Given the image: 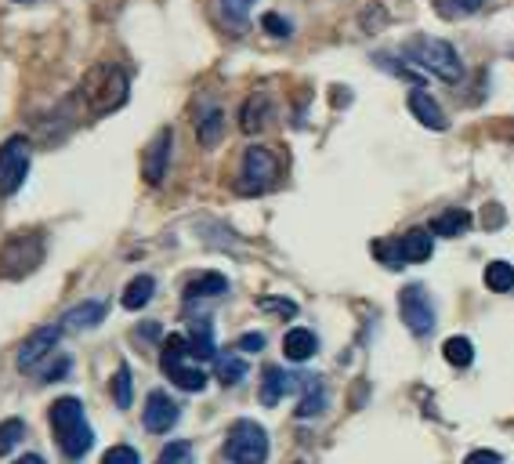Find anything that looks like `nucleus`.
I'll use <instances>...</instances> for the list:
<instances>
[{
    "mask_svg": "<svg viewBox=\"0 0 514 464\" xmlns=\"http://www.w3.org/2000/svg\"><path fill=\"white\" fill-rule=\"evenodd\" d=\"M51 432H55V443L65 457H84L91 446H95V429L88 424V414H84V403L73 399V396H62L51 403Z\"/></svg>",
    "mask_w": 514,
    "mask_h": 464,
    "instance_id": "1",
    "label": "nucleus"
},
{
    "mask_svg": "<svg viewBox=\"0 0 514 464\" xmlns=\"http://www.w3.org/2000/svg\"><path fill=\"white\" fill-rule=\"evenodd\" d=\"M84 102L91 105L95 116L102 112H112L127 102V73L120 66H95L88 76H84V88H81Z\"/></svg>",
    "mask_w": 514,
    "mask_h": 464,
    "instance_id": "2",
    "label": "nucleus"
},
{
    "mask_svg": "<svg viewBox=\"0 0 514 464\" xmlns=\"http://www.w3.org/2000/svg\"><path fill=\"white\" fill-rule=\"evenodd\" d=\"M406 55H410L420 69L434 73V76H439V81H446V84H456L460 76H464V62H460V55H456V48L446 44V41H439V36H420V41H413V44L406 48Z\"/></svg>",
    "mask_w": 514,
    "mask_h": 464,
    "instance_id": "3",
    "label": "nucleus"
},
{
    "mask_svg": "<svg viewBox=\"0 0 514 464\" xmlns=\"http://www.w3.org/2000/svg\"><path fill=\"white\" fill-rule=\"evenodd\" d=\"M44 261V236L22 232L0 244V280H22Z\"/></svg>",
    "mask_w": 514,
    "mask_h": 464,
    "instance_id": "4",
    "label": "nucleus"
},
{
    "mask_svg": "<svg viewBox=\"0 0 514 464\" xmlns=\"http://www.w3.org/2000/svg\"><path fill=\"white\" fill-rule=\"evenodd\" d=\"M225 457L232 464H265L268 460V432L257 421H235L225 439Z\"/></svg>",
    "mask_w": 514,
    "mask_h": 464,
    "instance_id": "5",
    "label": "nucleus"
},
{
    "mask_svg": "<svg viewBox=\"0 0 514 464\" xmlns=\"http://www.w3.org/2000/svg\"><path fill=\"white\" fill-rule=\"evenodd\" d=\"M29 164H33V145L29 138L15 135L0 145V197H15L22 189L26 174H29Z\"/></svg>",
    "mask_w": 514,
    "mask_h": 464,
    "instance_id": "6",
    "label": "nucleus"
},
{
    "mask_svg": "<svg viewBox=\"0 0 514 464\" xmlns=\"http://www.w3.org/2000/svg\"><path fill=\"white\" fill-rule=\"evenodd\" d=\"M275 178H280V160H275V152L265 149V145H250V149L243 152L240 192H247V197H257V192L272 189Z\"/></svg>",
    "mask_w": 514,
    "mask_h": 464,
    "instance_id": "7",
    "label": "nucleus"
},
{
    "mask_svg": "<svg viewBox=\"0 0 514 464\" xmlns=\"http://www.w3.org/2000/svg\"><path fill=\"white\" fill-rule=\"evenodd\" d=\"M399 316H403V323L417 337H424V334L434 330V308H431V298H427V290L420 283L403 287V294H399Z\"/></svg>",
    "mask_w": 514,
    "mask_h": 464,
    "instance_id": "8",
    "label": "nucleus"
},
{
    "mask_svg": "<svg viewBox=\"0 0 514 464\" xmlns=\"http://www.w3.org/2000/svg\"><path fill=\"white\" fill-rule=\"evenodd\" d=\"M58 337H62V323L55 327H41V330H33L22 344H19V356H15V363H19V370L22 374H33V370H41V363L48 360V352L58 344Z\"/></svg>",
    "mask_w": 514,
    "mask_h": 464,
    "instance_id": "9",
    "label": "nucleus"
},
{
    "mask_svg": "<svg viewBox=\"0 0 514 464\" xmlns=\"http://www.w3.org/2000/svg\"><path fill=\"white\" fill-rule=\"evenodd\" d=\"M142 424L152 432V436H164L178 424V403L167 396V392H149L145 399V414H142Z\"/></svg>",
    "mask_w": 514,
    "mask_h": 464,
    "instance_id": "10",
    "label": "nucleus"
},
{
    "mask_svg": "<svg viewBox=\"0 0 514 464\" xmlns=\"http://www.w3.org/2000/svg\"><path fill=\"white\" fill-rule=\"evenodd\" d=\"M171 145H174V135H171V128H164L160 135L152 138V145L145 149V167H142V174H145L149 185H160L164 182L167 164H171Z\"/></svg>",
    "mask_w": 514,
    "mask_h": 464,
    "instance_id": "11",
    "label": "nucleus"
},
{
    "mask_svg": "<svg viewBox=\"0 0 514 464\" xmlns=\"http://www.w3.org/2000/svg\"><path fill=\"white\" fill-rule=\"evenodd\" d=\"M105 301H84V305H76V308H69V313L62 316V330H91V327H98L102 320H105Z\"/></svg>",
    "mask_w": 514,
    "mask_h": 464,
    "instance_id": "12",
    "label": "nucleus"
},
{
    "mask_svg": "<svg viewBox=\"0 0 514 464\" xmlns=\"http://www.w3.org/2000/svg\"><path fill=\"white\" fill-rule=\"evenodd\" d=\"M410 112L417 116V120L424 124V128H431V131H446V112L439 109V102H434L427 91H413L410 95Z\"/></svg>",
    "mask_w": 514,
    "mask_h": 464,
    "instance_id": "13",
    "label": "nucleus"
},
{
    "mask_svg": "<svg viewBox=\"0 0 514 464\" xmlns=\"http://www.w3.org/2000/svg\"><path fill=\"white\" fill-rule=\"evenodd\" d=\"M315 352H319V341H315V334L304 330V327H294V330L283 337V356H287L290 363H308Z\"/></svg>",
    "mask_w": 514,
    "mask_h": 464,
    "instance_id": "14",
    "label": "nucleus"
},
{
    "mask_svg": "<svg viewBox=\"0 0 514 464\" xmlns=\"http://www.w3.org/2000/svg\"><path fill=\"white\" fill-rule=\"evenodd\" d=\"M188 352H192V360H200V363H207V360L218 356L211 320H196L192 323V330H188Z\"/></svg>",
    "mask_w": 514,
    "mask_h": 464,
    "instance_id": "15",
    "label": "nucleus"
},
{
    "mask_svg": "<svg viewBox=\"0 0 514 464\" xmlns=\"http://www.w3.org/2000/svg\"><path fill=\"white\" fill-rule=\"evenodd\" d=\"M290 389H294V381H290V374H283V367H265V377H261V403L265 406H275Z\"/></svg>",
    "mask_w": 514,
    "mask_h": 464,
    "instance_id": "16",
    "label": "nucleus"
},
{
    "mask_svg": "<svg viewBox=\"0 0 514 464\" xmlns=\"http://www.w3.org/2000/svg\"><path fill=\"white\" fill-rule=\"evenodd\" d=\"M323 410H326V384H323V377H308L304 396L297 403V417H319Z\"/></svg>",
    "mask_w": 514,
    "mask_h": 464,
    "instance_id": "17",
    "label": "nucleus"
},
{
    "mask_svg": "<svg viewBox=\"0 0 514 464\" xmlns=\"http://www.w3.org/2000/svg\"><path fill=\"white\" fill-rule=\"evenodd\" d=\"M228 290V280L221 273H203V276H196L188 287H185V301H200V298H218Z\"/></svg>",
    "mask_w": 514,
    "mask_h": 464,
    "instance_id": "18",
    "label": "nucleus"
},
{
    "mask_svg": "<svg viewBox=\"0 0 514 464\" xmlns=\"http://www.w3.org/2000/svg\"><path fill=\"white\" fill-rule=\"evenodd\" d=\"M268 112H272V102H268L265 95H254V98L243 105V112H240L243 131H247V135H257V131L265 128V120H268Z\"/></svg>",
    "mask_w": 514,
    "mask_h": 464,
    "instance_id": "19",
    "label": "nucleus"
},
{
    "mask_svg": "<svg viewBox=\"0 0 514 464\" xmlns=\"http://www.w3.org/2000/svg\"><path fill=\"white\" fill-rule=\"evenodd\" d=\"M221 131H225V116H221V109L218 105H211L200 120H196V135H200V145H218L221 142Z\"/></svg>",
    "mask_w": 514,
    "mask_h": 464,
    "instance_id": "20",
    "label": "nucleus"
},
{
    "mask_svg": "<svg viewBox=\"0 0 514 464\" xmlns=\"http://www.w3.org/2000/svg\"><path fill=\"white\" fill-rule=\"evenodd\" d=\"M399 247H403V258L406 261H427L431 258V251H434V244H431V236L424 228H413V232H406V236L399 240Z\"/></svg>",
    "mask_w": 514,
    "mask_h": 464,
    "instance_id": "21",
    "label": "nucleus"
},
{
    "mask_svg": "<svg viewBox=\"0 0 514 464\" xmlns=\"http://www.w3.org/2000/svg\"><path fill=\"white\" fill-rule=\"evenodd\" d=\"M152 294H156V280H152V276H134V280L124 287V308L138 313V308L149 305Z\"/></svg>",
    "mask_w": 514,
    "mask_h": 464,
    "instance_id": "22",
    "label": "nucleus"
},
{
    "mask_svg": "<svg viewBox=\"0 0 514 464\" xmlns=\"http://www.w3.org/2000/svg\"><path fill=\"white\" fill-rule=\"evenodd\" d=\"M471 228V214L467 211H446L431 221V232L434 236H464V232Z\"/></svg>",
    "mask_w": 514,
    "mask_h": 464,
    "instance_id": "23",
    "label": "nucleus"
},
{
    "mask_svg": "<svg viewBox=\"0 0 514 464\" xmlns=\"http://www.w3.org/2000/svg\"><path fill=\"white\" fill-rule=\"evenodd\" d=\"M486 287H489L493 294L514 290V265H510V261H489V265H486Z\"/></svg>",
    "mask_w": 514,
    "mask_h": 464,
    "instance_id": "24",
    "label": "nucleus"
},
{
    "mask_svg": "<svg viewBox=\"0 0 514 464\" xmlns=\"http://www.w3.org/2000/svg\"><path fill=\"white\" fill-rule=\"evenodd\" d=\"M167 377L178 384V389H185V392H203V389H207V374H203L200 367H192V363H185V367L171 370Z\"/></svg>",
    "mask_w": 514,
    "mask_h": 464,
    "instance_id": "25",
    "label": "nucleus"
},
{
    "mask_svg": "<svg viewBox=\"0 0 514 464\" xmlns=\"http://www.w3.org/2000/svg\"><path fill=\"white\" fill-rule=\"evenodd\" d=\"M442 356H446V363L449 367H471V360H474V348H471V341L467 337H449L446 344H442Z\"/></svg>",
    "mask_w": 514,
    "mask_h": 464,
    "instance_id": "26",
    "label": "nucleus"
},
{
    "mask_svg": "<svg viewBox=\"0 0 514 464\" xmlns=\"http://www.w3.org/2000/svg\"><path fill=\"white\" fill-rule=\"evenodd\" d=\"M214 374H218V381L221 384H240L243 377H247V360H240V356H221L218 360V367H214Z\"/></svg>",
    "mask_w": 514,
    "mask_h": 464,
    "instance_id": "27",
    "label": "nucleus"
},
{
    "mask_svg": "<svg viewBox=\"0 0 514 464\" xmlns=\"http://www.w3.org/2000/svg\"><path fill=\"white\" fill-rule=\"evenodd\" d=\"M109 392H112V403L120 406V410H127L131 403H134V389H131V370L127 367H120L112 374V384H109Z\"/></svg>",
    "mask_w": 514,
    "mask_h": 464,
    "instance_id": "28",
    "label": "nucleus"
},
{
    "mask_svg": "<svg viewBox=\"0 0 514 464\" xmlns=\"http://www.w3.org/2000/svg\"><path fill=\"white\" fill-rule=\"evenodd\" d=\"M22 439H26V424L19 417L0 421V457H8L15 446H22Z\"/></svg>",
    "mask_w": 514,
    "mask_h": 464,
    "instance_id": "29",
    "label": "nucleus"
},
{
    "mask_svg": "<svg viewBox=\"0 0 514 464\" xmlns=\"http://www.w3.org/2000/svg\"><path fill=\"white\" fill-rule=\"evenodd\" d=\"M250 8H254V0H221V19L232 29H243L250 19Z\"/></svg>",
    "mask_w": 514,
    "mask_h": 464,
    "instance_id": "30",
    "label": "nucleus"
},
{
    "mask_svg": "<svg viewBox=\"0 0 514 464\" xmlns=\"http://www.w3.org/2000/svg\"><path fill=\"white\" fill-rule=\"evenodd\" d=\"M373 258H377L380 265H387V268H403V265H406L399 240H377V244H373Z\"/></svg>",
    "mask_w": 514,
    "mask_h": 464,
    "instance_id": "31",
    "label": "nucleus"
},
{
    "mask_svg": "<svg viewBox=\"0 0 514 464\" xmlns=\"http://www.w3.org/2000/svg\"><path fill=\"white\" fill-rule=\"evenodd\" d=\"M486 4V0H434V8H439V15L446 19H456V15H474Z\"/></svg>",
    "mask_w": 514,
    "mask_h": 464,
    "instance_id": "32",
    "label": "nucleus"
},
{
    "mask_svg": "<svg viewBox=\"0 0 514 464\" xmlns=\"http://www.w3.org/2000/svg\"><path fill=\"white\" fill-rule=\"evenodd\" d=\"M156 464H192V446L188 443H167V450L160 453Z\"/></svg>",
    "mask_w": 514,
    "mask_h": 464,
    "instance_id": "33",
    "label": "nucleus"
},
{
    "mask_svg": "<svg viewBox=\"0 0 514 464\" xmlns=\"http://www.w3.org/2000/svg\"><path fill=\"white\" fill-rule=\"evenodd\" d=\"M102 464H142V457L134 446H112L102 453Z\"/></svg>",
    "mask_w": 514,
    "mask_h": 464,
    "instance_id": "34",
    "label": "nucleus"
},
{
    "mask_svg": "<svg viewBox=\"0 0 514 464\" xmlns=\"http://www.w3.org/2000/svg\"><path fill=\"white\" fill-rule=\"evenodd\" d=\"M261 308H265V313L283 316V320L297 316V305H294V301H287V298H265V301H261Z\"/></svg>",
    "mask_w": 514,
    "mask_h": 464,
    "instance_id": "35",
    "label": "nucleus"
},
{
    "mask_svg": "<svg viewBox=\"0 0 514 464\" xmlns=\"http://www.w3.org/2000/svg\"><path fill=\"white\" fill-rule=\"evenodd\" d=\"M261 26H265V33H272V36H290V22H287L283 15H275V12H268V15L261 19Z\"/></svg>",
    "mask_w": 514,
    "mask_h": 464,
    "instance_id": "36",
    "label": "nucleus"
},
{
    "mask_svg": "<svg viewBox=\"0 0 514 464\" xmlns=\"http://www.w3.org/2000/svg\"><path fill=\"white\" fill-rule=\"evenodd\" d=\"M464 464H500V453H493V450H474V453L464 457Z\"/></svg>",
    "mask_w": 514,
    "mask_h": 464,
    "instance_id": "37",
    "label": "nucleus"
},
{
    "mask_svg": "<svg viewBox=\"0 0 514 464\" xmlns=\"http://www.w3.org/2000/svg\"><path fill=\"white\" fill-rule=\"evenodd\" d=\"M240 348H243V352H261V348H265V337H261V334H243V337H240Z\"/></svg>",
    "mask_w": 514,
    "mask_h": 464,
    "instance_id": "38",
    "label": "nucleus"
},
{
    "mask_svg": "<svg viewBox=\"0 0 514 464\" xmlns=\"http://www.w3.org/2000/svg\"><path fill=\"white\" fill-rule=\"evenodd\" d=\"M62 374H69V360H58L51 370H44V377H48V381H55V377H62Z\"/></svg>",
    "mask_w": 514,
    "mask_h": 464,
    "instance_id": "39",
    "label": "nucleus"
},
{
    "mask_svg": "<svg viewBox=\"0 0 514 464\" xmlns=\"http://www.w3.org/2000/svg\"><path fill=\"white\" fill-rule=\"evenodd\" d=\"M142 337H145V341L160 337V323H142Z\"/></svg>",
    "mask_w": 514,
    "mask_h": 464,
    "instance_id": "40",
    "label": "nucleus"
},
{
    "mask_svg": "<svg viewBox=\"0 0 514 464\" xmlns=\"http://www.w3.org/2000/svg\"><path fill=\"white\" fill-rule=\"evenodd\" d=\"M15 464H48V460H44L41 453H26V457H19Z\"/></svg>",
    "mask_w": 514,
    "mask_h": 464,
    "instance_id": "41",
    "label": "nucleus"
}]
</instances>
